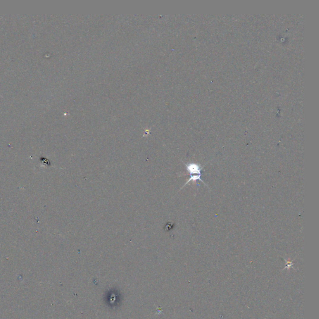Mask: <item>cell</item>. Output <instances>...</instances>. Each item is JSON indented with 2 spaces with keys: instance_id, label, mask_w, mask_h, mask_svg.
I'll return each instance as SVG.
<instances>
[{
  "instance_id": "cell-2",
  "label": "cell",
  "mask_w": 319,
  "mask_h": 319,
  "mask_svg": "<svg viewBox=\"0 0 319 319\" xmlns=\"http://www.w3.org/2000/svg\"><path fill=\"white\" fill-rule=\"evenodd\" d=\"M287 266H288V268L292 266V263L289 262V261H287Z\"/></svg>"
},
{
  "instance_id": "cell-1",
  "label": "cell",
  "mask_w": 319,
  "mask_h": 319,
  "mask_svg": "<svg viewBox=\"0 0 319 319\" xmlns=\"http://www.w3.org/2000/svg\"><path fill=\"white\" fill-rule=\"evenodd\" d=\"M184 165H185L186 166V168H187V171L189 174V178L188 180V181L184 184V187L187 185V184L190 181H196L198 180L201 181L203 183H204L205 185H206V184L205 183V182H203V181L201 178L203 167H202L200 165H198L195 163H185Z\"/></svg>"
}]
</instances>
